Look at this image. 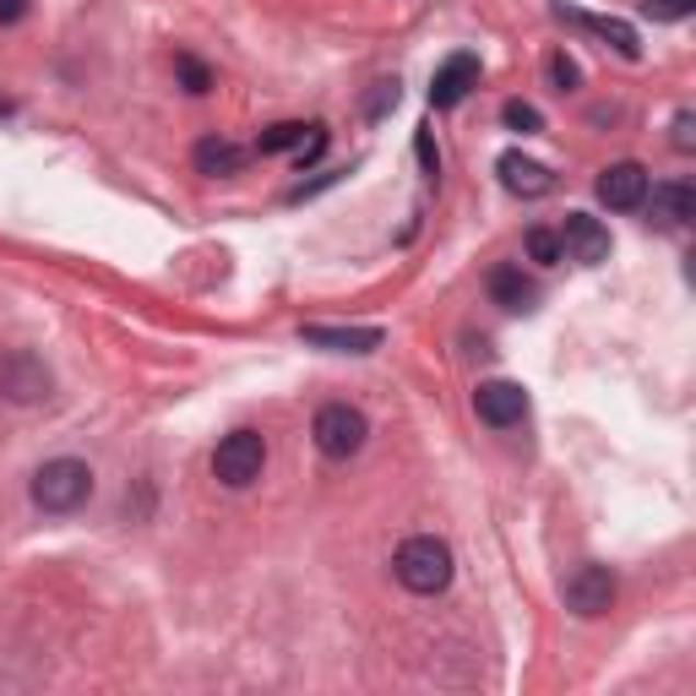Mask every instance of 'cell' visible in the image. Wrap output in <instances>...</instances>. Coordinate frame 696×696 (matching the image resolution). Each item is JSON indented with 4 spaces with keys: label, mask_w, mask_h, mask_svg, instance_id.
Instances as JSON below:
<instances>
[{
    "label": "cell",
    "mask_w": 696,
    "mask_h": 696,
    "mask_svg": "<svg viewBox=\"0 0 696 696\" xmlns=\"http://www.w3.org/2000/svg\"><path fill=\"white\" fill-rule=\"evenodd\" d=\"M299 343L305 349H327V354H376L387 343L381 327H299Z\"/></svg>",
    "instance_id": "obj_12"
},
{
    "label": "cell",
    "mask_w": 696,
    "mask_h": 696,
    "mask_svg": "<svg viewBox=\"0 0 696 696\" xmlns=\"http://www.w3.org/2000/svg\"><path fill=\"white\" fill-rule=\"evenodd\" d=\"M648 169L642 163H631V158H620V163H609L604 174H598V202L609 207V213H637L642 202H648Z\"/></svg>",
    "instance_id": "obj_8"
},
{
    "label": "cell",
    "mask_w": 696,
    "mask_h": 696,
    "mask_svg": "<svg viewBox=\"0 0 696 696\" xmlns=\"http://www.w3.org/2000/svg\"><path fill=\"white\" fill-rule=\"evenodd\" d=\"M545 71H550V82H556L560 93H577V88H582V66H577L566 49H556V55L545 60Z\"/></svg>",
    "instance_id": "obj_20"
},
{
    "label": "cell",
    "mask_w": 696,
    "mask_h": 696,
    "mask_svg": "<svg viewBox=\"0 0 696 696\" xmlns=\"http://www.w3.org/2000/svg\"><path fill=\"white\" fill-rule=\"evenodd\" d=\"M392 571H398V582H403L409 593L435 598V593H446V582H452V545L435 539V534H414V539H403Z\"/></svg>",
    "instance_id": "obj_2"
},
{
    "label": "cell",
    "mask_w": 696,
    "mask_h": 696,
    "mask_svg": "<svg viewBox=\"0 0 696 696\" xmlns=\"http://www.w3.org/2000/svg\"><path fill=\"white\" fill-rule=\"evenodd\" d=\"M615 571L609 566H598V560H582L571 577H566V609L577 615V620H598V615H609L615 609Z\"/></svg>",
    "instance_id": "obj_6"
},
{
    "label": "cell",
    "mask_w": 696,
    "mask_h": 696,
    "mask_svg": "<svg viewBox=\"0 0 696 696\" xmlns=\"http://www.w3.org/2000/svg\"><path fill=\"white\" fill-rule=\"evenodd\" d=\"M556 235H560V256H571V262H582V267L609 262V229H604L598 218H587V213H566V224H560Z\"/></svg>",
    "instance_id": "obj_9"
},
{
    "label": "cell",
    "mask_w": 696,
    "mask_h": 696,
    "mask_svg": "<svg viewBox=\"0 0 696 696\" xmlns=\"http://www.w3.org/2000/svg\"><path fill=\"white\" fill-rule=\"evenodd\" d=\"M327 141H332V132H327V126H310V137L294 147V152H299V169H310V163L327 152Z\"/></svg>",
    "instance_id": "obj_24"
},
{
    "label": "cell",
    "mask_w": 696,
    "mask_h": 696,
    "mask_svg": "<svg viewBox=\"0 0 696 696\" xmlns=\"http://www.w3.org/2000/svg\"><path fill=\"white\" fill-rule=\"evenodd\" d=\"M495 169H501V185L512 191V196H523V202H539V196H550L556 191V174L539 163V158H528V152H501L495 158Z\"/></svg>",
    "instance_id": "obj_11"
},
{
    "label": "cell",
    "mask_w": 696,
    "mask_h": 696,
    "mask_svg": "<svg viewBox=\"0 0 696 696\" xmlns=\"http://www.w3.org/2000/svg\"><path fill=\"white\" fill-rule=\"evenodd\" d=\"M501 121H506V132H523V137H539V132H545V115H539L528 99H512V104L501 110Z\"/></svg>",
    "instance_id": "obj_18"
},
{
    "label": "cell",
    "mask_w": 696,
    "mask_h": 696,
    "mask_svg": "<svg viewBox=\"0 0 696 696\" xmlns=\"http://www.w3.org/2000/svg\"><path fill=\"white\" fill-rule=\"evenodd\" d=\"M310 435H316V446H321V457H332V463H349L360 446H365V435H370V419L360 414L354 403H327L316 424H310Z\"/></svg>",
    "instance_id": "obj_4"
},
{
    "label": "cell",
    "mask_w": 696,
    "mask_h": 696,
    "mask_svg": "<svg viewBox=\"0 0 696 696\" xmlns=\"http://www.w3.org/2000/svg\"><path fill=\"white\" fill-rule=\"evenodd\" d=\"M556 16H560V22H571V27H582V33L609 38V44H615V55H626V60H637V55H642V44H637L631 22H620V16H587V11H577V5H566V0H556Z\"/></svg>",
    "instance_id": "obj_13"
},
{
    "label": "cell",
    "mask_w": 696,
    "mask_h": 696,
    "mask_svg": "<svg viewBox=\"0 0 696 696\" xmlns=\"http://www.w3.org/2000/svg\"><path fill=\"white\" fill-rule=\"evenodd\" d=\"M473 414L484 419V424H495V430H512V424L528 419V392L517 381H479Z\"/></svg>",
    "instance_id": "obj_10"
},
{
    "label": "cell",
    "mask_w": 696,
    "mask_h": 696,
    "mask_svg": "<svg viewBox=\"0 0 696 696\" xmlns=\"http://www.w3.org/2000/svg\"><path fill=\"white\" fill-rule=\"evenodd\" d=\"M473 88H479V55L457 49V55H446V60L435 66V77H430V104H435V110H457Z\"/></svg>",
    "instance_id": "obj_7"
},
{
    "label": "cell",
    "mask_w": 696,
    "mask_h": 696,
    "mask_svg": "<svg viewBox=\"0 0 696 696\" xmlns=\"http://www.w3.org/2000/svg\"><path fill=\"white\" fill-rule=\"evenodd\" d=\"M414 152H419V163H424V174H441V152H435L430 132H419L414 137Z\"/></svg>",
    "instance_id": "obj_26"
},
{
    "label": "cell",
    "mask_w": 696,
    "mask_h": 696,
    "mask_svg": "<svg viewBox=\"0 0 696 696\" xmlns=\"http://www.w3.org/2000/svg\"><path fill=\"white\" fill-rule=\"evenodd\" d=\"M191 163H196V174H207V180H229V174L246 169V147H235L229 137H202L191 147Z\"/></svg>",
    "instance_id": "obj_15"
},
{
    "label": "cell",
    "mask_w": 696,
    "mask_h": 696,
    "mask_svg": "<svg viewBox=\"0 0 696 696\" xmlns=\"http://www.w3.org/2000/svg\"><path fill=\"white\" fill-rule=\"evenodd\" d=\"M490 299H495L501 310L523 316V310H534V299H539V283L528 278L517 262H501V267L490 273Z\"/></svg>",
    "instance_id": "obj_14"
},
{
    "label": "cell",
    "mask_w": 696,
    "mask_h": 696,
    "mask_svg": "<svg viewBox=\"0 0 696 696\" xmlns=\"http://www.w3.org/2000/svg\"><path fill=\"white\" fill-rule=\"evenodd\" d=\"M305 132H310V126H299V121H278V126H267V132H262L256 147H262V152H288V147H299V141H305Z\"/></svg>",
    "instance_id": "obj_19"
},
{
    "label": "cell",
    "mask_w": 696,
    "mask_h": 696,
    "mask_svg": "<svg viewBox=\"0 0 696 696\" xmlns=\"http://www.w3.org/2000/svg\"><path fill=\"white\" fill-rule=\"evenodd\" d=\"M523 251H528V262L550 267V262H560V235L556 229H545V224H534V229L523 235Z\"/></svg>",
    "instance_id": "obj_17"
},
{
    "label": "cell",
    "mask_w": 696,
    "mask_h": 696,
    "mask_svg": "<svg viewBox=\"0 0 696 696\" xmlns=\"http://www.w3.org/2000/svg\"><path fill=\"white\" fill-rule=\"evenodd\" d=\"M670 147H675V152H696V115L692 110H675V121H670Z\"/></svg>",
    "instance_id": "obj_23"
},
{
    "label": "cell",
    "mask_w": 696,
    "mask_h": 696,
    "mask_svg": "<svg viewBox=\"0 0 696 696\" xmlns=\"http://www.w3.org/2000/svg\"><path fill=\"white\" fill-rule=\"evenodd\" d=\"M27 16V0H0V22H22Z\"/></svg>",
    "instance_id": "obj_27"
},
{
    "label": "cell",
    "mask_w": 696,
    "mask_h": 696,
    "mask_svg": "<svg viewBox=\"0 0 696 696\" xmlns=\"http://www.w3.org/2000/svg\"><path fill=\"white\" fill-rule=\"evenodd\" d=\"M262 468H267V441H262V430H229V435L218 441V452H213V479L229 484V490L256 484Z\"/></svg>",
    "instance_id": "obj_3"
},
{
    "label": "cell",
    "mask_w": 696,
    "mask_h": 696,
    "mask_svg": "<svg viewBox=\"0 0 696 696\" xmlns=\"http://www.w3.org/2000/svg\"><path fill=\"white\" fill-rule=\"evenodd\" d=\"M174 77L185 82V93H207V88H213V71H207L196 55H174Z\"/></svg>",
    "instance_id": "obj_21"
},
{
    "label": "cell",
    "mask_w": 696,
    "mask_h": 696,
    "mask_svg": "<svg viewBox=\"0 0 696 696\" xmlns=\"http://www.w3.org/2000/svg\"><path fill=\"white\" fill-rule=\"evenodd\" d=\"M648 191H653V224L681 229V224L696 218V191L686 180H664V185H648Z\"/></svg>",
    "instance_id": "obj_16"
},
{
    "label": "cell",
    "mask_w": 696,
    "mask_h": 696,
    "mask_svg": "<svg viewBox=\"0 0 696 696\" xmlns=\"http://www.w3.org/2000/svg\"><path fill=\"white\" fill-rule=\"evenodd\" d=\"M392 104H398V82H376V93H370L365 115H370V121H381V115H387Z\"/></svg>",
    "instance_id": "obj_25"
},
{
    "label": "cell",
    "mask_w": 696,
    "mask_h": 696,
    "mask_svg": "<svg viewBox=\"0 0 696 696\" xmlns=\"http://www.w3.org/2000/svg\"><path fill=\"white\" fill-rule=\"evenodd\" d=\"M93 495V468L82 457H55L33 473V506L49 512V517H66L77 506H88Z\"/></svg>",
    "instance_id": "obj_1"
},
{
    "label": "cell",
    "mask_w": 696,
    "mask_h": 696,
    "mask_svg": "<svg viewBox=\"0 0 696 696\" xmlns=\"http://www.w3.org/2000/svg\"><path fill=\"white\" fill-rule=\"evenodd\" d=\"M49 392H55V376H49V365H44L38 354H27V349L0 354V398H5V403L33 409V403H44Z\"/></svg>",
    "instance_id": "obj_5"
},
{
    "label": "cell",
    "mask_w": 696,
    "mask_h": 696,
    "mask_svg": "<svg viewBox=\"0 0 696 696\" xmlns=\"http://www.w3.org/2000/svg\"><path fill=\"white\" fill-rule=\"evenodd\" d=\"M696 11V0H642V16L653 22H686Z\"/></svg>",
    "instance_id": "obj_22"
}]
</instances>
